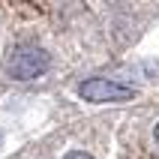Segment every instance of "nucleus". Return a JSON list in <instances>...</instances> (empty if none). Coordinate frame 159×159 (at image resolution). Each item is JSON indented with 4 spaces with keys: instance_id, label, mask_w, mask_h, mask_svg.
<instances>
[{
    "instance_id": "obj_1",
    "label": "nucleus",
    "mask_w": 159,
    "mask_h": 159,
    "mask_svg": "<svg viewBox=\"0 0 159 159\" xmlns=\"http://www.w3.org/2000/svg\"><path fill=\"white\" fill-rule=\"evenodd\" d=\"M48 66H51L48 51H45V48H39V45H33V42L15 45V48L9 51V60H6L9 75H12V78H18V81L39 78L42 72H48Z\"/></svg>"
},
{
    "instance_id": "obj_2",
    "label": "nucleus",
    "mask_w": 159,
    "mask_h": 159,
    "mask_svg": "<svg viewBox=\"0 0 159 159\" xmlns=\"http://www.w3.org/2000/svg\"><path fill=\"white\" fill-rule=\"evenodd\" d=\"M78 96L84 102H123V99H132L135 90L123 81H114V78H84L78 84Z\"/></svg>"
},
{
    "instance_id": "obj_3",
    "label": "nucleus",
    "mask_w": 159,
    "mask_h": 159,
    "mask_svg": "<svg viewBox=\"0 0 159 159\" xmlns=\"http://www.w3.org/2000/svg\"><path fill=\"white\" fill-rule=\"evenodd\" d=\"M63 159H93V156H90L87 150H69V153H66Z\"/></svg>"
},
{
    "instance_id": "obj_4",
    "label": "nucleus",
    "mask_w": 159,
    "mask_h": 159,
    "mask_svg": "<svg viewBox=\"0 0 159 159\" xmlns=\"http://www.w3.org/2000/svg\"><path fill=\"white\" fill-rule=\"evenodd\" d=\"M153 138H156V144H159V123H156V129H153Z\"/></svg>"
}]
</instances>
